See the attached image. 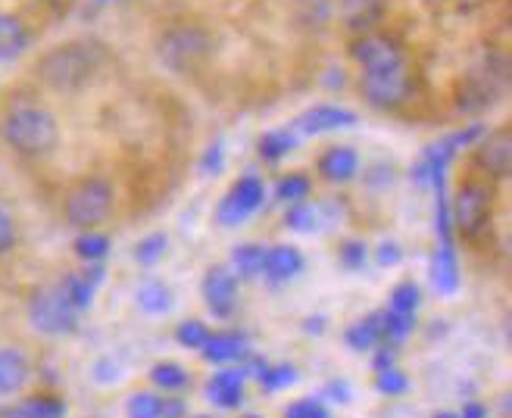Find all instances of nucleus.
Segmentation results:
<instances>
[{
	"mask_svg": "<svg viewBox=\"0 0 512 418\" xmlns=\"http://www.w3.org/2000/svg\"><path fill=\"white\" fill-rule=\"evenodd\" d=\"M107 44L94 38H69L47 47L35 60V78L57 94H75L88 88L107 66Z\"/></svg>",
	"mask_w": 512,
	"mask_h": 418,
	"instance_id": "f257e3e1",
	"label": "nucleus"
},
{
	"mask_svg": "<svg viewBox=\"0 0 512 418\" xmlns=\"http://www.w3.org/2000/svg\"><path fill=\"white\" fill-rule=\"evenodd\" d=\"M0 141L25 160L50 156L60 144V119L44 103L19 100L0 113Z\"/></svg>",
	"mask_w": 512,
	"mask_h": 418,
	"instance_id": "f03ea898",
	"label": "nucleus"
},
{
	"mask_svg": "<svg viewBox=\"0 0 512 418\" xmlns=\"http://www.w3.org/2000/svg\"><path fill=\"white\" fill-rule=\"evenodd\" d=\"M213 35L197 22H172L157 35V60L175 75H197L213 57Z\"/></svg>",
	"mask_w": 512,
	"mask_h": 418,
	"instance_id": "7ed1b4c3",
	"label": "nucleus"
},
{
	"mask_svg": "<svg viewBox=\"0 0 512 418\" xmlns=\"http://www.w3.org/2000/svg\"><path fill=\"white\" fill-rule=\"evenodd\" d=\"M116 191L104 175H85L63 197V219L75 231H91L113 213Z\"/></svg>",
	"mask_w": 512,
	"mask_h": 418,
	"instance_id": "20e7f679",
	"label": "nucleus"
},
{
	"mask_svg": "<svg viewBox=\"0 0 512 418\" xmlns=\"http://www.w3.org/2000/svg\"><path fill=\"white\" fill-rule=\"evenodd\" d=\"M413 85H416V75H413L409 60L397 63V66L360 72V91L369 107H375V110H400L403 103L413 97Z\"/></svg>",
	"mask_w": 512,
	"mask_h": 418,
	"instance_id": "39448f33",
	"label": "nucleus"
},
{
	"mask_svg": "<svg viewBox=\"0 0 512 418\" xmlns=\"http://www.w3.org/2000/svg\"><path fill=\"white\" fill-rule=\"evenodd\" d=\"M25 312H29V325L47 337H66V334H75V328H79V309L66 300L60 284L38 287V291L29 297V309Z\"/></svg>",
	"mask_w": 512,
	"mask_h": 418,
	"instance_id": "423d86ee",
	"label": "nucleus"
},
{
	"mask_svg": "<svg viewBox=\"0 0 512 418\" xmlns=\"http://www.w3.org/2000/svg\"><path fill=\"white\" fill-rule=\"evenodd\" d=\"M450 216H453V228L463 234V238H478V234L488 228V219H491L488 185H481V181H466V185L459 188L453 197Z\"/></svg>",
	"mask_w": 512,
	"mask_h": 418,
	"instance_id": "0eeeda50",
	"label": "nucleus"
},
{
	"mask_svg": "<svg viewBox=\"0 0 512 418\" xmlns=\"http://www.w3.org/2000/svg\"><path fill=\"white\" fill-rule=\"evenodd\" d=\"M266 200V185L256 175H241L232 188L225 191V197L216 206V222L222 228H238L244 225L256 209Z\"/></svg>",
	"mask_w": 512,
	"mask_h": 418,
	"instance_id": "6e6552de",
	"label": "nucleus"
},
{
	"mask_svg": "<svg viewBox=\"0 0 512 418\" xmlns=\"http://www.w3.org/2000/svg\"><path fill=\"white\" fill-rule=\"evenodd\" d=\"M350 57L353 63L363 69H381V66H397L406 63V50L381 32H366V35H353L350 41Z\"/></svg>",
	"mask_w": 512,
	"mask_h": 418,
	"instance_id": "1a4fd4ad",
	"label": "nucleus"
},
{
	"mask_svg": "<svg viewBox=\"0 0 512 418\" xmlns=\"http://www.w3.org/2000/svg\"><path fill=\"white\" fill-rule=\"evenodd\" d=\"M475 163L488 178H509L512 172V132L509 125H500L494 132H484L475 147Z\"/></svg>",
	"mask_w": 512,
	"mask_h": 418,
	"instance_id": "9d476101",
	"label": "nucleus"
},
{
	"mask_svg": "<svg viewBox=\"0 0 512 418\" xmlns=\"http://www.w3.org/2000/svg\"><path fill=\"white\" fill-rule=\"evenodd\" d=\"M503 85H506V75H497L494 69H481V72H472V75H463L459 78V110L466 113H478V110H488L497 103V97L503 94Z\"/></svg>",
	"mask_w": 512,
	"mask_h": 418,
	"instance_id": "9b49d317",
	"label": "nucleus"
},
{
	"mask_svg": "<svg viewBox=\"0 0 512 418\" xmlns=\"http://www.w3.org/2000/svg\"><path fill=\"white\" fill-rule=\"evenodd\" d=\"M200 294L216 319H228L238 309V275L228 266H213L200 281Z\"/></svg>",
	"mask_w": 512,
	"mask_h": 418,
	"instance_id": "f8f14e48",
	"label": "nucleus"
},
{
	"mask_svg": "<svg viewBox=\"0 0 512 418\" xmlns=\"http://www.w3.org/2000/svg\"><path fill=\"white\" fill-rule=\"evenodd\" d=\"M350 125H356L353 110L338 107V103H316V107L297 116L294 132L297 135H328V132H338V128H350Z\"/></svg>",
	"mask_w": 512,
	"mask_h": 418,
	"instance_id": "ddd939ff",
	"label": "nucleus"
},
{
	"mask_svg": "<svg viewBox=\"0 0 512 418\" xmlns=\"http://www.w3.org/2000/svg\"><path fill=\"white\" fill-rule=\"evenodd\" d=\"M338 13L350 35H366L381 25L384 13H388V0H341Z\"/></svg>",
	"mask_w": 512,
	"mask_h": 418,
	"instance_id": "4468645a",
	"label": "nucleus"
},
{
	"mask_svg": "<svg viewBox=\"0 0 512 418\" xmlns=\"http://www.w3.org/2000/svg\"><path fill=\"white\" fill-rule=\"evenodd\" d=\"M32 47V29L22 16L0 10V63L19 60Z\"/></svg>",
	"mask_w": 512,
	"mask_h": 418,
	"instance_id": "2eb2a0df",
	"label": "nucleus"
},
{
	"mask_svg": "<svg viewBox=\"0 0 512 418\" xmlns=\"http://www.w3.org/2000/svg\"><path fill=\"white\" fill-rule=\"evenodd\" d=\"M29 378H32L29 356L16 347H0V400L22 394Z\"/></svg>",
	"mask_w": 512,
	"mask_h": 418,
	"instance_id": "dca6fc26",
	"label": "nucleus"
},
{
	"mask_svg": "<svg viewBox=\"0 0 512 418\" xmlns=\"http://www.w3.org/2000/svg\"><path fill=\"white\" fill-rule=\"evenodd\" d=\"M100 284H104V269H100V263H94V266H88L85 272H69V275L60 281V291L66 294V300H69L75 309L85 312V309L94 303Z\"/></svg>",
	"mask_w": 512,
	"mask_h": 418,
	"instance_id": "f3484780",
	"label": "nucleus"
},
{
	"mask_svg": "<svg viewBox=\"0 0 512 418\" xmlns=\"http://www.w3.org/2000/svg\"><path fill=\"white\" fill-rule=\"evenodd\" d=\"M250 341H247V334L241 331H216L207 337V344L200 347V356L203 362H210V365H228V362H235V359H244L250 350Z\"/></svg>",
	"mask_w": 512,
	"mask_h": 418,
	"instance_id": "a211bd4d",
	"label": "nucleus"
},
{
	"mask_svg": "<svg viewBox=\"0 0 512 418\" xmlns=\"http://www.w3.org/2000/svg\"><path fill=\"white\" fill-rule=\"evenodd\" d=\"M319 175L325 181H331V185H347L350 178H356V172H360V153H356L353 147H328L322 156H319Z\"/></svg>",
	"mask_w": 512,
	"mask_h": 418,
	"instance_id": "6ab92c4d",
	"label": "nucleus"
},
{
	"mask_svg": "<svg viewBox=\"0 0 512 418\" xmlns=\"http://www.w3.org/2000/svg\"><path fill=\"white\" fill-rule=\"evenodd\" d=\"M203 394L207 400L219 409H238L244 403V369H225V372H216L207 387H203Z\"/></svg>",
	"mask_w": 512,
	"mask_h": 418,
	"instance_id": "aec40b11",
	"label": "nucleus"
},
{
	"mask_svg": "<svg viewBox=\"0 0 512 418\" xmlns=\"http://www.w3.org/2000/svg\"><path fill=\"white\" fill-rule=\"evenodd\" d=\"M303 272V253L291 244H275L263 256V275L272 284H285Z\"/></svg>",
	"mask_w": 512,
	"mask_h": 418,
	"instance_id": "412c9836",
	"label": "nucleus"
},
{
	"mask_svg": "<svg viewBox=\"0 0 512 418\" xmlns=\"http://www.w3.org/2000/svg\"><path fill=\"white\" fill-rule=\"evenodd\" d=\"M431 281L438 287L441 294H456L459 287V263H456V253L453 244H441L438 253L431 259Z\"/></svg>",
	"mask_w": 512,
	"mask_h": 418,
	"instance_id": "4be33fe9",
	"label": "nucleus"
},
{
	"mask_svg": "<svg viewBox=\"0 0 512 418\" xmlns=\"http://www.w3.org/2000/svg\"><path fill=\"white\" fill-rule=\"evenodd\" d=\"M297 147V132L294 128H272V132L260 135V141H256V150H260V156L266 163H278L285 160V156Z\"/></svg>",
	"mask_w": 512,
	"mask_h": 418,
	"instance_id": "5701e85b",
	"label": "nucleus"
},
{
	"mask_svg": "<svg viewBox=\"0 0 512 418\" xmlns=\"http://www.w3.org/2000/svg\"><path fill=\"white\" fill-rule=\"evenodd\" d=\"M344 341L350 350L356 353H366V350H375L381 344V325H378V312H372V316L353 322L344 334Z\"/></svg>",
	"mask_w": 512,
	"mask_h": 418,
	"instance_id": "b1692460",
	"label": "nucleus"
},
{
	"mask_svg": "<svg viewBox=\"0 0 512 418\" xmlns=\"http://www.w3.org/2000/svg\"><path fill=\"white\" fill-rule=\"evenodd\" d=\"M141 312H147V316H166V312L172 309V291L163 284V281H147L138 287L135 294Z\"/></svg>",
	"mask_w": 512,
	"mask_h": 418,
	"instance_id": "393cba45",
	"label": "nucleus"
},
{
	"mask_svg": "<svg viewBox=\"0 0 512 418\" xmlns=\"http://www.w3.org/2000/svg\"><path fill=\"white\" fill-rule=\"evenodd\" d=\"M413 322L416 316H400L394 309H381L378 312V325H381V344L397 347L403 344L409 334H413Z\"/></svg>",
	"mask_w": 512,
	"mask_h": 418,
	"instance_id": "a878e982",
	"label": "nucleus"
},
{
	"mask_svg": "<svg viewBox=\"0 0 512 418\" xmlns=\"http://www.w3.org/2000/svg\"><path fill=\"white\" fill-rule=\"evenodd\" d=\"M263 256H266V247H260V244H241V247H235L228 269H232L238 278H247V281L260 278L263 275Z\"/></svg>",
	"mask_w": 512,
	"mask_h": 418,
	"instance_id": "bb28decb",
	"label": "nucleus"
},
{
	"mask_svg": "<svg viewBox=\"0 0 512 418\" xmlns=\"http://www.w3.org/2000/svg\"><path fill=\"white\" fill-rule=\"evenodd\" d=\"M7 418H66V403L57 397H32L13 406Z\"/></svg>",
	"mask_w": 512,
	"mask_h": 418,
	"instance_id": "cd10ccee",
	"label": "nucleus"
},
{
	"mask_svg": "<svg viewBox=\"0 0 512 418\" xmlns=\"http://www.w3.org/2000/svg\"><path fill=\"white\" fill-rule=\"evenodd\" d=\"M150 381L153 387L166 390V394H175V390H185L191 384V375L185 365H178V362H157L150 369Z\"/></svg>",
	"mask_w": 512,
	"mask_h": 418,
	"instance_id": "c85d7f7f",
	"label": "nucleus"
},
{
	"mask_svg": "<svg viewBox=\"0 0 512 418\" xmlns=\"http://www.w3.org/2000/svg\"><path fill=\"white\" fill-rule=\"evenodd\" d=\"M72 247H75V256H79L82 263L94 266L110 253V238H107V234H100L97 228H91V231H82Z\"/></svg>",
	"mask_w": 512,
	"mask_h": 418,
	"instance_id": "c756f323",
	"label": "nucleus"
},
{
	"mask_svg": "<svg viewBox=\"0 0 512 418\" xmlns=\"http://www.w3.org/2000/svg\"><path fill=\"white\" fill-rule=\"evenodd\" d=\"M288 228L300 231V234H313L322 228V206L310 203V200H300V203H291L288 216H285Z\"/></svg>",
	"mask_w": 512,
	"mask_h": 418,
	"instance_id": "7c9ffc66",
	"label": "nucleus"
},
{
	"mask_svg": "<svg viewBox=\"0 0 512 418\" xmlns=\"http://www.w3.org/2000/svg\"><path fill=\"white\" fill-rule=\"evenodd\" d=\"M125 415L128 418H166V400L160 394H150V390H138V394L128 397Z\"/></svg>",
	"mask_w": 512,
	"mask_h": 418,
	"instance_id": "2f4dec72",
	"label": "nucleus"
},
{
	"mask_svg": "<svg viewBox=\"0 0 512 418\" xmlns=\"http://www.w3.org/2000/svg\"><path fill=\"white\" fill-rule=\"evenodd\" d=\"M310 191H313V181L306 178L303 172H291V175H281V181L275 185V197L281 200V203H300V200H306L310 197Z\"/></svg>",
	"mask_w": 512,
	"mask_h": 418,
	"instance_id": "473e14b6",
	"label": "nucleus"
},
{
	"mask_svg": "<svg viewBox=\"0 0 512 418\" xmlns=\"http://www.w3.org/2000/svg\"><path fill=\"white\" fill-rule=\"evenodd\" d=\"M422 303V291L416 281H400L394 291H391V303L388 309L400 312V316H416V309Z\"/></svg>",
	"mask_w": 512,
	"mask_h": 418,
	"instance_id": "72a5a7b5",
	"label": "nucleus"
},
{
	"mask_svg": "<svg viewBox=\"0 0 512 418\" xmlns=\"http://www.w3.org/2000/svg\"><path fill=\"white\" fill-rule=\"evenodd\" d=\"M166 250H169V238H166L163 231H153V234H147V238L138 241L135 259H138L141 266H157L160 259L166 256Z\"/></svg>",
	"mask_w": 512,
	"mask_h": 418,
	"instance_id": "f704fd0d",
	"label": "nucleus"
},
{
	"mask_svg": "<svg viewBox=\"0 0 512 418\" xmlns=\"http://www.w3.org/2000/svg\"><path fill=\"white\" fill-rule=\"evenodd\" d=\"M260 384L266 387V390H285V387H291V384H297V369L294 365H288V362H281V365H263L260 369Z\"/></svg>",
	"mask_w": 512,
	"mask_h": 418,
	"instance_id": "c9c22d12",
	"label": "nucleus"
},
{
	"mask_svg": "<svg viewBox=\"0 0 512 418\" xmlns=\"http://www.w3.org/2000/svg\"><path fill=\"white\" fill-rule=\"evenodd\" d=\"M375 390L384 397H403L409 390V378L397 369V365H391V369H381L375 375Z\"/></svg>",
	"mask_w": 512,
	"mask_h": 418,
	"instance_id": "e433bc0d",
	"label": "nucleus"
},
{
	"mask_svg": "<svg viewBox=\"0 0 512 418\" xmlns=\"http://www.w3.org/2000/svg\"><path fill=\"white\" fill-rule=\"evenodd\" d=\"M213 331L203 325V322H197V319H188V322H182L175 328V341L182 344L185 350H200L203 344H207V337H210Z\"/></svg>",
	"mask_w": 512,
	"mask_h": 418,
	"instance_id": "4c0bfd02",
	"label": "nucleus"
},
{
	"mask_svg": "<svg viewBox=\"0 0 512 418\" xmlns=\"http://www.w3.org/2000/svg\"><path fill=\"white\" fill-rule=\"evenodd\" d=\"M285 418H331L325 403L322 400H313V397H303L297 403H291L285 409Z\"/></svg>",
	"mask_w": 512,
	"mask_h": 418,
	"instance_id": "58836bf2",
	"label": "nucleus"
},
{
	"mask_svg": "<svg viewBox=\"0 0 512 418\" xmlns=\"http://www.w3.org/2000/svg\"><path fill=\"white\" fill-rule=\"evenodd\" d=\"M16 247V219L10 209L0 203V256H7Z\"/></svg>",
	"mask_w": 512,
	"mask_h": 418,
	"instance_id": "ea45409f",
	"label": "nucleus"
},
{
	"mask_svg": "<svg viewBox=\"0 0 512 418\" xmlns=\"http://www.w3.org/2000/svg\"><path fill=\"white\" fill-rule=\"evenodd\" d=\"M366 256H369V250H366L363 241H347L341 247V266L344 269H363L366 266Z\"/></svg>",
	"mask_w": 512,
	"mask_h": 418,
	"instance_id": "a19ab883",
	"label": "nucleus"
},
{
	"mask_svg": "<svg viewBox=\"0 0 512 418\" xmlns=\"http://www.w3.org/2000/svg\"><path fill=\"white\" fill-rule=\"evenodd\" d=\"M378 266L381 269H388V266H400V259H403V250H400V244H394V241H384L381 247H378Z\"/></svg>",
	"mask_w": 512,
	"mask_h": 418,
	"instance_id": "79ce46f5",
	"label": "nucleus"
},
{
	"mask_svg": "<svg viewBox=\"0 0 512 418\" xmlns=\"http://www.w3.org/2000/svg\"><path fill=\"white\" fill-rule=\"evenodd\" d=\"M222 166H225V153H222V144H213V147L207 150V156H203L200 172H203V175H216Z\"/></svg>",
	"mask_w": 512,
	"mask_h": 418,
	"instance_id": "37998d69",
	"label": "nucleus"
},
{
	"mask_svg": "<svg viewBox=\"0 0 512 418\" xmlns=\"http://www.w3.org/2000/svg\"><path fill=\"white\" fill-rule=\"evenodd\" d=\"M325 397H331V403H350V384L344 381H331L325 387Z\"/></svg>",
	"mask_w": 512,
	"mask_h": 418,
	"instance_id": "c03bdc74",
	"label": "nucleus"
},
{
	"mask_svg": "<svg viewBox=\"0 0 512 418\" xmlns=\"http://www.w3.org/2000/svg\"><path fill=\"white\" fill-rule=\"evenodd\" d=\"M459 418H488V409L481 403H466V409L459 412Z\"/></svg>",
	"mask_w": 512,
	"mask_h": 418,
	"instance_id": "a18cd8bd",
	"label": "nucleus"
},
{
	"mask_svg": "<svg viewBox=\"0 0 512 418\" xmlns=\"http://www.w3.org/2000/svg\"><path fill=\"white\" fill-rule=\"evenodd\" d=\"M447 4H456V7H469V4H478V0H447Z\"/></svg>",
	"mask_w": 512,
	"mask_h": 418,
	"instance_id": "49530a36",
	"label": "nucleus"
},
{
	"mask_svg": "<svg viewBox=\"0 0 512 418\" xmlns=\"http://www.w3.org/2000/svg\"><path fill=\"white\" fill-rule=\"evenodd\" d=\"M434 418H459V412H438Z\"/></svg>",
	"mask_w": 512,
	"mask_h": 418,
	"instance_id": "de8ad7c7",
	"label": "nucleus"
},
{
	"mask_svg": "<svg viewBox=\"0 0 512 418\" xmlns=\"http://www.w3.org/2000/svg\"><path fill=\"white\" fill-rule=\"evenodd\" d=\"M38 4H60V0H38Z\"/></svg>",
	"mask_w": 512,
	"mask_h": 418,
	"instance_id": "09e8293b",
	"label": "nucleus"
},
{
	"mask_svg": "<svg viewBox=\"0 0 512 418\" xmlns=\"http://www.w3.org/2000/svg\"><path fill=\"white\" fill-rule=\"evenodd\" d=\"M247 418H260V415H247Z\"/></svg>",
	"mask_w": 512,
	"mask_h": 418,
	"instance_id": "8fccbe9b",
	"label": "nucleus"
},
{
	"mask_svg": "<svg viewBox=\"0 0 512 418\" xmlns=\"http://www.w3.org/2000/svg\"><path fill=\"white\" fill-rule=\"evenodd\" d=\"M200 418H207V415H200Z\"/></svg>",
	"mask_w": 512,
	"mask_h": 418,
	"instance_id": "3c124183",
	"label": "nucleus"
}]
</instances>
